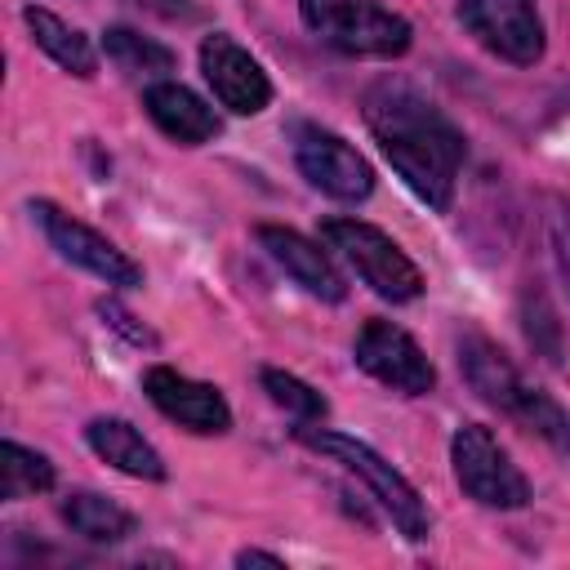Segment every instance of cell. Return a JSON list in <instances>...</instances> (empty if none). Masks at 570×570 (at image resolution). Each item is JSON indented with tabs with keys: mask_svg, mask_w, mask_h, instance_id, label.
Wrapping results in <instances>:
<instances>
[{
	"mask_svg": "<svg viewBox=\"0 0 570 570\" xmlns=\"http://www.w3.org/2000/svg\"><path fill=\"white\" fill-rule=\"evenodd\" d=\"M365 125L374 129L387 165L405 178V187L436 214L454 200V178L463 165V134L454 120L428 102L419 89L401 80H383L365 94Z\"/></svg>",
	"mask_w": 570,
	"mask_h": 570,
	"instance_id": "cell-1",
	"label": "cell"
},
{
	"mask_svg": "<svg viewBox=\"0 0 570 570\" xmlns=\"http://www.w3.org/2000/svg\"><path fill=\"white\" fill-rule=\"evenodd\" d=\"M298 441L312 445V450H321V454H330V459H338L352 476H361L365 490L379 499V508L392 517V525H396L405 539H414V543L428 539V530H432L428 503L419 499V490H414L379 450H370L365 441H356V436H347V432H325V428H298Z\"/></svg>",
	"mask_w": 570,
	"mask_h": 570,
	"instance_id": "cell-2",
	"label": "cell"
},
{
	"mask_svg": "<svg viewBox=\"0 0 570 570\" xmlns=\"http://www.w3.org/2000/svg\"><path fill=\"white\" fill-rule=\"evenodd\" d=\"M298 13L316 40L347 58H401L410 49V22L379 0H298Z\"/></svg>",
	"mask_w": 570,
	"mask_h": 570,
	"instance_id": "cell-3",
	"label": "cell"
},
{
	"mask_svg": "<svg viewBox=\"0 0 570 570\" xmlns=\"http://www.w3.org/2000/svg\"><path fill=\"white\" fill-rule=\"evenodd\" d=\"M321 236H325L330 249H338L356 267V276L379 298H387V303H414L423 294V272L374 223H361V218H325L321 223Z\"/></svg>",
	"mask_w": 570,
	"mask_h": 570,
	"instance_id": "cell-4",
	"label": "cell"
},
{
	"mask_svg": "<svg viewBox=\"0 0 570 570\" xmlns=\"http://www.w3.org/2000/svg\"><path fill=\"white\" fill-rule=\"evenodd\" d=\"M450 463H454V481L463 485L468 499H476L481 508H525L530 503V481L525 472L508 459V450L499 445V436L485 423H463L450 441Z\"/></svg>",
	"mask_w": 570,
	"mask_h": 570,
	"instance_id": "cell-5",
	"label": "cell"
},
{
	"mask_svg": "<svg viewBox=\"0 0 570 570\" xmlns=\"http://www.w3.org/2000/svg\"><path fill=\"white\" fill-rule=\"evenodd\" d=\"M31 218L40 223L45 240H49L67 263H76V267H85V272H94L98 281L120 285V289L142 285V267H138L125 249H116L107 236H98L89 223L71 218V214L58 209L53 200H31Z\"/></svg>",
	"mask_w": 570,
	"mask_h": 570,
	"instance_id": "cell-6",
	"label": "cell"
},
{
	"mask_svg": "<svg viewBox=\"0 0 570 570\" xmlns=\"http://www.w3.org/2000/svg\"><path fill=\"white\" fill-rule=\"evenodd\" d=\"M294 160L303 169V178L334 196V200H365L374 191V169L370 160L343 142L334 129H321V125H298L294 129Z\"/></svg>",
	"mask_w": 570,
	"mask_h": 570,
	"instance_id": "cell-7",
	"label": "cell"
},
{
	"mask_svg": "<svg viewBox=\"0 0 570 570\" xmlns=\"http://www.w3.org/2000/svg\"><path fill=\"white\" fill-rule=\"evenodd\" d=\"M356 365L379 379L383 387L392 392H405V396H428L436 387V370L432 361L423 356V347L392 321H365L361 334H356Z\"/></svg>",
	"mask_w": 570,
	"mask_h": 570,
	"instance_id": "cell-8",
	"label": "cell"
},
{
	"mask_svg": "<svg viewBox=\"0 0 570 570\" xmlns=\"http://www.w3.org/2000/svg\"><path fill=\"white\" fill-rule=\"evenodd\" d=\"M459 22L499 58L530 67L543 58V22L534 0H459Z\"/></svg>",
	"mask_w": 570,
	"mask_h": 570,
	"instance_id": "cell-9",
	"label": "cell"
},
{
	"mask_svg": "<svg viewBox=\"0 0 570 570\" xmlns=\"http://www.w3.org/2000/svg\"><path fill=\"white\" fill-rule=\"evenodd\" d=\"M200 71L214 89V98L236 111V116H258L272 102V80L258 67V58H249L232 36L214 31L200 40Z\"/></svg>",
	"mask_w": 570,
	"mask_h": 570,
	"instance_id": "cell-10",
	"label": "cell"
},
{
	"mask_svg": "<svg viewBox=\"0 0 570 570\" xmlns=\"http://www.w3.org/2000/svg\"><path fill=\"white\" fill-rule=\"evenodd\" d=\"M142 392H147V401H151L165 419L183 423L187 432L218 436V432L232 428V410H227L223 392H218L214 383H200V379L178 374L174 365H151V370L142 374Z\"/></svg>",
	"mask_w": 570,
	"mask_h": 570,
	"instance_id": "cell-11",
	"label": "cell"
},
{
	"mask_svg": "<svg viewBox=\"0 0 570 570\" xmlns=\"http://www.w3.org/2000/svg\"><path fill=\"white\" fill-rule=\"evenodd\" d=\"M258 245H263V249L285 267V276H289L294 285H303L312 298H321V303H343L347 285H343V276L334 272V263L325 258V249H321L316 240L298 236L294 227L263 223V227H258Z\"/></svg>",
	"mask_w": 570,
	"mask_h": 570,
	"instance_id": "cell-12",
	"label": "cell"
},
{
	"mask_svg": "<svg viewBox=\"0 0 570 570\" xmlns=\"http://www.w3.org/2000/svg\"><path fill=\"white\" fill-rule=\"evenodd\" d=\"M142 107H147V116L156 120V129H160V134H169V138H174V142H183V147L209 142V138L223 129V125H218V116H214V107H209L200 94H191L187 85H178V80L147 85Z\"/></svg>",
	"mask_w": 570,
	"mask_h": 570,
	"instance_id": "cell-13",
	"label": "cell"
},
{
	"mask_svg": "<svg viewBox=\"0 0 570 570\" xmlns=\"http://www.w3.org/2000/svg\"><path fill=\"white\" fill-rule=\"evenodd\" d=\"M85 441H89V450H94L102 463H111L116 472L138 476V481H165V459H160L156 445H151L134 423H125V419H94V423L85 428Z\"/></svg>",
	"mask_w": 570,
	"mask_h": 570,
	"instance_id": "cell-14",
	"label": "cell"
},
{
	"mask_svg": "<svg viewBox=\"0 0 570 570\" xmlns=\"http://www.w3.org/2000/svg\"><path fill=\"white\" fill-rule=\"evenodd\" d=\"M459 365H463V379L472 383V392L499 410L512 405V396L521 392V374L512 370V361L499 352V343H490L485 334H463L459 338Z\"/></svg>",
	"mask_w": 570,
	"mask_h": 570,
	"instance_id": "cell-15",
	"label": "cell"
},
{
	"mask_svg": "<svg viewBox=\"0 0 570 570\" xmlns=\"http://www.w3.org/2000/svg\"><path fill=\"white\" fill-rule=\"evenodd\" d=\"M22 22H27L31 40H36L62 71H71V76H94V71H98L94 45H89L71 22H62L58 13L40 9V4H27V9H22Z\"/></svg>",
	"mask_w": 570,
	"mask_h": 570,
	"instance_id": "cell-16",
	"label": "cell"
},
{
	"mask_svg": "<svg viewBox=\"0 0 570 570\" xmlns=\"http://www.w3.org/2000/svg\"><path fill=\"white\" fill-rule=\"evenodd\" d=\"M62 521H67L80 539H89V543H120V539L134 534V517H129L120 503H111V499H102V494H94V490L67 494V499H62Z\"/></svg>",
	"mask_w": 570,
	"mask_h": 570,
	"instance_id": "cell-17",
	"label": "cell"
},
{
	"mask_svg": "<svg viewBox=\"0 0 570 570\" xmlns=\"http://www.w3.org/2000/svg\"><path fill=\"white\" fill-rule=\"evenodd\" d=\"M53 485V463L18 441L0 445V499H27V494H45Z\"/></svg>",
	"mask_w": 570,
	"mask_h": 570,
	"instance_id": "cell-18",
	"label": "cell"
},
{
	"mask_svg": "<svg viewBox=\"0 0 570 570\" xmlns=\"http://www.w3.org/2000/svg\"><path fill=\"white\" fill-rule=\"evenodd\" d=\"M102 49H107V58H111L120 71H147V76L174 71V49H165V45L138 36L134 27H107Z\"/></svg>",
	"mask_w": 570,
	"mask_h": 570,
	"instance_id": "cell-19",
	"label": "cell"
},
{
	"mask_svg": "<svg viewBox=\"0 0 570 570\" xmlns=\"http://www.w3.org/2000/svg\"><path fill=\"white\" fill-rule=\"evenodd\" d=\"M508 414H517L525 428H534L552 450H570V414H566L548 392H539V387L521 383V392L512 396Z\"/></svg>",
	"mask_w": 570,
	"mask_h": 570,
	"instance_id": "cell-20",
	"label": "cell"
},
{
	"mask_svg": "<svg viewBox=\"0 0 570 570\" xmlns=\"http://www.w3.org/2000/svg\"><path fill=\"white\" fill-rule=\"evenodd\" d=\"M258 379H263L267 396H272L281 410H289L298 423H321V419L330 414L325 396H321L312 383H303V379H294V374H285V370H263Z\"/></svg>",
	"mask_w": 570,
	"mask_h": 570,
	"instance_id": "cell-21",
	"label": "cell"
},
{
	"mask_svg": "<svg viewBox=\"0 0 570 570\" xmlns=\"http://www.w3.org/2000/svg\"><path fill=\"white\" fill-rule=\"evenodd\" d=\"M548 249H552V263L570 289V205L566 200H548Z\"/></svg>",
	"mask_w": 570,
	"mask_h": 570,
	"instance_id": "cell-22",
	"label": "cell"
},
{
	"mask_svg": "<svg viewBox=\"0 0 570 570\" xmlns=\"http://www.w3.org/2000/svg\"><path fill=\"white\" fill-rule=\"evenodd\" d=\"M98 316H102L116 334H125L129 343H138V347H156V334H151L147 325H138V321H134V312H125L116 298H102V303H98Z\"/></svg>",
	"mask_w": 570,
	"mask_h": 570,
	"instance_id": "cell-23",
	"label": "cell"
},
{
	"mask_svg": "<svg viewBox=\"0 0 570 570\" xmlns=\"http://www.w3.org/2000/svg\"><path fill=\"white\" fill-rule=\"evenodd\" d=\"M138 4L160 13V18H187L191 13V0H138Z\"/></svg>",
	"mask_w": 570,
	"mask_h": 570,
	"instance_id": "cell-24",
	"label": "cell"
},
{
	"mask_svg": "<svg viewBox=\"0 0 570 570\" xmlns=\"http://www.w3.org/2000/svg\"><path fill=\"white\" fill-rule=\"evenodd\" d=\"M236 566H272V570H281L285 561H281V557H272V552H258V548H245V552H236Z\"/></svg>",
	"mask_w": 570,
	"mask_h": 570,
	"instance_id": "cell-25",
	"label": "cell"
}]
</instances>
